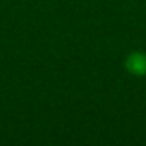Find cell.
I'll use <instances>...</instances> for the list:
<instances>
[{
	"instance_id": "6da1fadb",
	"label": "cell",
	"mask_w": 146,
	"mask_h": 146,
	"mask_svg": "<svg viewBox=\"0 0 146 146\" xmlns=\"http://www.w3.org/2000/svg\"><path fill=\"white\" fill-rule=\"evenodd\" d=\"M126 68L133 76H145L146 74V54L143 52H133L127 57Z\"/></svg>"
}]
</instances>
